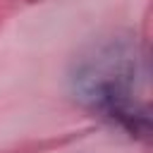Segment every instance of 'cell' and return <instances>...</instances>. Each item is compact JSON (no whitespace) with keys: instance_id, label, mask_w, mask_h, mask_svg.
<instances>
[{"instance_id":"1","label":"cell","mask_w":153,"mask_h":153,"mask_svg":"<svg viewBox=\"0 0 153 153\" xmlns=\"http://www.w3.org/2000/svg\"><path fill=\"white\" fill-rule=\"evenodd\" d=\"M136 60L124 53L122 48H108L84 62V67L76 72V86L79 93L91 100L100 112H105L112 120H120L129 129L136 127L139 117H146L139 112L136 98H134V76H136Z\"/></svg>"}]
</instances>
